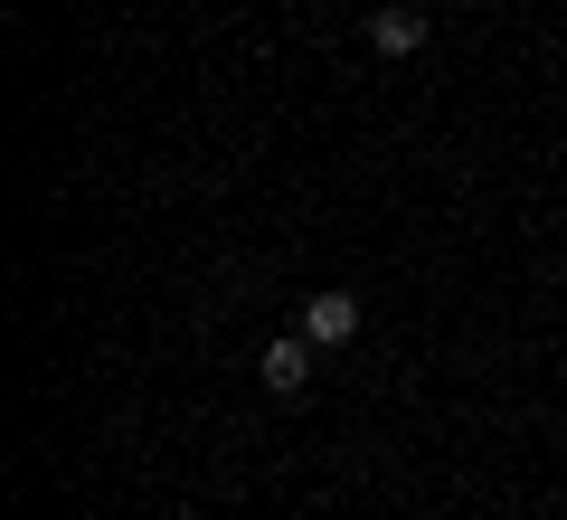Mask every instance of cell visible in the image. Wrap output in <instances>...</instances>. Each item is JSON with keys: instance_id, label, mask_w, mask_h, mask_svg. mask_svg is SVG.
Segmentation results:
<instances>
[{"instance_id": "obj_3", "label": "cell", "mask_w": 567, "mask_h": 520, "mask_svg": "<svg viewBox=\"0 0 567 520\" xmlns=\"http://www.w3.org/2000/svg\"><path fill=\"white\" fill-rule=\"evenodd\" d=\"M293 332H312L322 350H350V340H360V294H341V284H331V294H303V322H293Z\"/></svg>"}, {"instance_id": "obj_1", "label": "cell", "mask_w": 567, "mask_h": 520, "mask_svg": "<svg viewBox=\"0 0 567 520\" xmlns=\"http://www.w3.org/2000/svg\"><path fill=\"white\" fill-rule=\"evenodd\" d=\"M312 350H322L312 332H275V340H265V360H256V379L275 388V398H303V388H312Z\"/></svg>"}, {"instance_id": "obj_2", "label": "cell", "mask_w": 567, "mask_h": 520, "mask_svg": "<svg viewBox=\"0 0 567 520\" xmlns=\"http://www.w3.org/2000/svg\"><path fill=\"white\" fill-rule=\"evenodd\" d=\"M425 39H435V20H425L416 0H379L369 10V48L379 58H425Z\"/></svg>"}]
</instances>
